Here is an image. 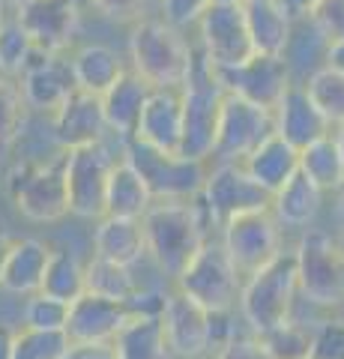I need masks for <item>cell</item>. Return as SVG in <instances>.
Returning <instances> with one entry per match:
<instances>
[{
  "mask_svg": "<svg viewBox=\"0 0 344 359\" xmlns=\"http://www.w3.org/2000/svg\"><path fill=\"white\" fill-rule=\"evenodd\" d=\"M15 9H18V4H15V0H0V27L6 25V21H9V15H13Z\"/></svg>",
  "mask_w": 344,
  "mask_h": 359,
  "instance_id": "51",
  "label": "cell"
},
{
  "mask_svg": "<svg viewBox=\"0 0 344 359\" xmlns=\"http://www.w3.org/2000/svg\"><path fill=\"white\" fill-rule=\"evenodd\" d=\"M332 135H336V141H338V153H341V165H344V123L341 126L332 129Z\"/></svg>",
  "mask_w": 344,
  "mask_h": 359,
  "instance_id": "53",
  "label": "cell"
},
{
  "mask_svg": "<svg viewBox=\"0 0 344 359\" xmlns=\"http://www.w3.org/2000/svg\"><path fill=\"white\" fill-rule=\"evenodd\" d=\"M198 201L204 204L209 222L219 231L221 224H228L237 216L270 210L273 195L263 186L254 183L252 174L240 162H213Z\"/></svg>",
  "mask_w": 344,
  "mask_h": 359,
  "instance_id": "10",
  "label": "cell"
},
{
  "mask_svg": "<svg viewBox=\"0 0 344 359\" xmlns=\"http://www.w3.org/2000/svg\"><path fill=\"white\" fill-rule=\"evenodd\" d=\"M171 359H177V356H171Z\"/></svg>",
  "mask_w": 344,
  "mask_h": 359,
  "instance_id": "60",
  "label": "cell"
},
{
  "mask_svg": "<svg viewBox=\"0 0 344 359\" xmlns=\"http://www.w3.org/2000/svg\"><path fill=\"white\" fill-rule=\"evenodd\" d=\"M69 63H72L75 87L84 90V93H93V96H102L105 90L126 72L123 57L102 42H84L78 48H72Z\"/></svg>",
  "mask_w": 344,
  "mask_h": 359,
  "instance_id": "27",
  "label": "cell"
},
{
  "mask_svg": "<svg viewBox=\"0 0 344 359\" xmlns=\"http://www.w3.org/2000/svg\"><path fill=\"white\" fill-rule=\"evenodd\" d=\"M153 195L147 183L138 177V171L126 159H117L108 177V192H105V216L120 219H141L150 210Z\"/></svg>",
  "mask_w": 344,
  "mask_h": 359,
  "instance_id": "30",
  "label": "cell"
},
{
  "mask_svg": "<svg viewBox=\"0 0 344 359\" xmlns=\"http://www.w3.org/2000/svg\"><path fill=\"white\" fill-rule=\"evenodd\" d=\"M90 6L114 25H138L141 18H150V0H90Z\"/></svg>",
  "mask_w": 344,
  "mask_h": 359,
  "instance_id": "43",
  "label": "cell"
},
{
  "mask_svg": "<svg viewBox=\"0 0 344 359\" xmlns=\"http://www.w3.org/2000/svg\"><path fill=\"white\" fill-rule=\"evenodd\" d=\"M93 255L105 257V261H114V264H123V266H138L147 257L141 219H120V216L96 219Z\"/></svg>",
  "mask_w": 344,
  "mask_h": 359,
  "instance_id": "24",
  "label": "cell"
},
{
  "mask_svg": "<svg viewBox=\"0 0 344 359\" xmlns=\"http://www.w3.org/2000/svg\"><path fill=\"white\" fill-rule=\"evenodd\" d=\"M242 13H246V27H249L254 54L282 57L294 30V18L284 13V6L279 0H246Z\"/></svg>",
  "mask_w": 344,
  "mask_h": 359,
  "instance_id": "25",
  "label": "cell"
},
{
  "mask_svg": "<svg viewBox=\"0 0 344 359\" xmlns=\"http://www.w3.org/2000/svg\"><path fill=\"white\" fill-rule=\"evenodd\" d=\"M162 330L168 351L177 359H207L213 344V314L180 290H168L162 311Z\"/></svg>",
  "mask_w": 344,
  "mask_h": 359,
  "instance_id": "14",
  "label": "cell"
},
{
  "mask_svg": "<svg viewBox=\"0 0 344 359\" xmlns=\"http://www.w3.org/2000/svg\"><path fill=\"white\" fill-rule=\"evenodd\" d=\"M213 359H273V356L266 353L263 341L254 332H234L225 344L216 347Z\"/></svg>",
  "mask_w": 344,
  "mask_h": 359,
  "instance_id": "45",
  "label": "cell"
},
{
  "mask_svg": "<svg viewBox=\"0 0 344 359\" xmlns=\"http://www.w3.org/2000/svg\"><path fill=\"white\" fill-rule=\"evenodd\" d=\"M0 78H6V75H4V66H0Z\"/></svg>",
  "mask_w": 344,
  "mask_h": 359,
  "instance_id": "58",
  "label": "cell"
},
{
  "mask_svg": "<svg viewBox=\"0 0 344 359\" xmlns=\"http://www.w3.org/2000/svg\"><path fill=\"white\" fill-rule=\"evenodd\" d=\"M66 318H69V302L54 299L48 294L25 297V309H21V323H25V330L63 332L66 330Z\"/></svg>",
  "mask_w": 344,
  "mask_h": 359,
  "instance_id": "37",
  "label": "cell"
},
{
  "mask_svg": "<svg viewBox=\"0 0 344 359\" xmlns=\"http://www.w3.org/2000/svg\"><path fill=\"white\" fill-rule=\"evenodd\" d=\"M324 189H317L303 171H296L282 189L273 192L270 212L282 228H299L305 231L308 224L317 219L320 207H324Z\"/></svg>",
  "mask_w": 344,
  "mask_h": 359,
  "instance_id": "26",
  "label": "cell"
},
{
  "mask_svg": "<svg viewBox=\"0 0 344 359\" xmlns=\"http://www.w3.org/2000/svg\"><path fill=\"white\" fill-rule=\"evenodd\" d=\"M168 290H153V287H138L135 294L126 299L129 318H162Z\"/></svg>",
  "mask_w": 344,
  "mask_h": 359,
  "instance_id": "46",
  "label": "cell"
},
{
  "mask_svg": "<svg viewBox=\"0 0 344 359\" xmlns=\"http://www.w3.org/2000/svg\"><path fill=\"white\" fill-rule=\"evenodd\" d=\"M209 0H159V18L177 30L195 27L207 13Z\"/></svg>",
  "mask_w": 344,
  "mask_h": 359,
  "instance_id": "42",
  "label": "cell"
},
{
  "mask_svg": "<svg viewBox=\"0 0 344 359\" xmlns=\"http://www.w3.org/2000/svg\"><path fill=\"white\" fill-rule=\"evenodd\" d=\"M48 257H51V245L46 240H36V237L13 240L4 269H0V290L13 297L39 294Z\"/></svg>",
  "mask_w": 344,
  "mask_h": 359,
  "instance_id": "22",
  "label": "cell"
},
{
  "mask_svg": "<svg viewBox=\"0 0 344 359\" xmlns=\"http://www.w3.org/2000/svg\"><path fill=\"white\" fill-rule=\"evenodd\" d=\"M15 353V332L9 327H0V359H13Z\"/></svg>",
  "mask_w": 344,
  "mask_h": 359,
  "instance_id": "50",
  "label": "cell"
},
{
  "mask_svg": "<svg viewBox=\"0 0 344 359\" xmlns=\"http://www.w3.org/2000/svg\"><path fill=\"white\" fill-rule=\"evenodd\" d=\"M195 57V45L183 30L165 25L159 15L141 18L129 33V69L138 72L153 90H180L188 66Z\"/></svg>",
  "mask_w": 344,
  "mask_h": 359,
  "instance_id": "2",
  "label": "cell"
},
{
  "mask_svg": "<svg viewBox=\"0 0 344 359\" xmlns=\"http://www.w3.org/2000/svg\"><path fill=\"white\" fill-rule=\"evenodd\" d=\"M36 54V45L27 36V30L21 27L18 21V9L4 27H0V66H4L6 78H18L25 72V66L30 63V57Z\"/></svg>",
  "mask_w": 344,
  "mask_h": 359,
  "instance_id": "35",
  "label": "cell"
},
{
  "mask_svg": "<svg viewBox=\"0 0 344 359\" xmlns=\"http://www.w3.org/2000/svg\"><path fill=\"white\" fill-rule=\"evenodd\" d=\"M15 81L21 96H25L27 111H39V114H48V117L78 90L75 87L69 54L36 51Z\"/></svg>",
  "mask_w": 344,
  "mask_h": 359,
  "instance_id": "15",
  "label": "cell"
},
{
  "mask_svg": "<svg viewBox=\"0 0 344 359\" xmlns=\"http://www.w3.org/2000/svg\"><path fill=\"white\" fill-rule=\"evenodd\" d=\"M117 159L120 156H114V150H111V141L63 150V177H66V195H69L72 216L87 222L105 216L108 177Z\"/></svg>",
  "mask_w": 344,
  "mask_h": 359,
  "instance_id": "9",
  "label": "cell"
},
{
  "mask_svg": "<svg viewBox=\"0 0 344 359\" xmlns=\"http://www.w3.org/2000/svg\"><path fill=\"white\" fill-rule=\"evenodd\" d=\"M299 297L320 311L344 309V255L326 231L305 228L294 252Z\"/></svg>",
  "mask_w": 344,
  "mask_h": 359,
  "instance_id": "7",
  "label": "cell"
},
{
  "mask_svg": "<svg viewBox=\"0 0 344 359\" xmlns=\"http://www.w3.org/2000/svg\"><path fill=\"white\" fill-rule=\"evenodd\" d=\"M9 245H13V240H9L6 233L0 231V269H4V261H6V255H9Z\"/></svg>",
  "mask_w": 344,
  "mask_h": 359,
  "instance_id": "52",
  "label": "cell"
},
{
  "mask_svg": "<svg viewBox=\"0 0 344 359\" xmlns=\"http://www.w3.org/2000/svg\"><path fill=\"white\" fill-rule=\"evenodd\" d=\"M51 135L60 150H75V147H90V144H105L114 135L108 129L105 111H102V96L75 93L51 114Z\"/></svg>",
  "mask_w": 344,
  "mask_h": 359,
  "instance_id": "18",
  "label": "cell"
},
{
  "mask_svg": "<svg viewBox=\"0 0 344 359\" xmlns=\"http://www.w3.org/2000/svg\"><path fill=\"white\" fill-rule=\"evenodd\" d=\"M72 4H75V6H78V9H81V6H90V0H72Z\"/></svg>",
  "mask_w": 344,
  "mask_h": 359,
  "instance_id": "57",
  "label": "cell"
},
{
  "mask_svg": "<svg viewBox=\"0 0 344 359\" xmlns=\"http://www.w3.org/2000/svg\"><path fill=\"white\" fill-rule=\"evenodd\" d=\"M135 141L165 153H180L183 144V99L180 90H153L135 126Z\"/></svg>",
  "mask_w": 344,
  "mask_h": 359,
  "instance_id": "21",
  "label": "cell"
},
{
  "mask_svg": "<svg viewBox=\"0 0 344 359\" xmlns=\"http://www.w3.org/2000/svg\"><path fill=\"white\" fill-rule=\"evenodd\" d=\"M219 84L225 93H234L240 99L261 105V108H275L282 93L291 84V75L284 69L282 57H270V54H252L246 63L228 66V69H216Z\"/></svg>",
  "mask_w": 344,
  "mask_h": 359,
  "instance_id": "17",
  "label": "cell"
},
{
  "mask_svg": "<svg viewBox=\"0 0 344 359\" xmlns=\"http://www.w3.org/2000/svg\"><path fill=\"white\" fill-rule=\"evenodd\" d=\"M174 290L195 299L209 314L234 311L242 290V276L228 257L225 245L219 243V237H209L195 252L192 261L180 269V276L174 278Z\"/></svg>",
  "mask_w": 344,
  "mask_h": 359,
  "instance_id": "8",
  "label": "cell"
},
{
  "mask_svg": "<svg viewBox=\"0 0 344 359\" xmlns=\"http://www.w3.org/2000/svg\"><path fill=\"white\" fill-rule=\"evenodd\" d=\"M138 287L141 285L135 278V266H123V264L105 261V257H96V255H93V261L87 264V290H90V294L126 302Z\"/></svg>",
  "mask_w": 344,
  "mask_h": 359,
  "instance_id": "34",
  "label": "cell"
},
{
  "mask_svg": "<svg viewBox=\"0 0 344 359\" xmlns=\"http://www.w3.org/2000/svg\"><path fill=\"white\" fill-rule=\"evenodd\" d=\"M117 359H171L162 318H129L114 339Z\"/></svg>",
  "mask_w": 344,
  "mask_h": 359,
  "instance_id": "31",
  "label": "cell"
},
{
  "mask_svg": "<svg viewBox=\"0 0 344 359\" xmlns=\"http://www.w3.org/2000/svg\"><path fill=\"white\" fill-rule=\"evenodd\" d=\"M240 165L252 174L254 183L263 186L266 192L273 195L275 189H282L287 180L299 171V150L291 147L279 135H270V138H266L258 150H252Z\"/></svg>",
  "mask_w": 344,
  "mask_h": 359,
  "instance_id": "29",
  "label": "cell"
},
{
  "mask_svg": "<svg viewBox=\"0 0 344 359\" xmlns=\"http://www.w3.org/2000/svg\"><path fill=\"white\" fill-rule=\"evenodd\" d=\"M263 341L266 353L273 359H308V347H312V327H303L296 320H287L282 327L258 335Z\"/></svg>",
  "mask_w": 344,
  "mask_h": 359,
  "instance_id": "38",
  "label": "cell"
},
{
  "mask_svg": "<svg viewBox=\"0 0 344 359\" xmlns=\"http://www.w3.org/2000/svg\"><path fill=\"white\" fill-rule=\"evenodd\" d=\"M279 4L284 6V13L291 18H308L320 0H279Z\"/></svg>",
  "mask_w": 344,
  "mask_h": 359,
  "instance_id": "48",
  "label": "cell"
},
{
  "mask_svg": "<svg viewBox=\"0 0 344 359\" xmlns=\"http://www.w3.org/2000/svg\"><path fill=\"white\" fill-rule=\"evenodd\" d=\"M25 114H27V105L18 90V81L15 78H0V147L13 144L21 135Z\"/></svg>",
  "mask_w": 344,
  "mask_h": 359,
  "instance_id": "39",
  "label": "cell"
},
{
  "mask_svg": "<svg viewBox=\"0 0 344 359\" xmlns=\"http://www.w3.org/2000/svg\"><path fill=\"white\" fill-rule=\"evenodd\" d=\"M141 228L144 243H147V257L171 282L216 231L198 198L153 201L150 210L141 216Z\"/></svg>",
  "mask_w": 344,
  "mask_h": 359,
  "instance_id": "1",
  "label": "cell"
},
{
  "mask_svg": "<svg viewBox=\"0 0 344 359\" xmlns=\"http://www.w3.org/2000/svg\"><path fill=\"white\" fill-rule=\"evenodd\" d=\"M308 96L315 99V105L320 108V114L329 120V126L336 129L344 123V75L332 69H320L305 81Z\"/></svg>",
  "mask_w": 344,
  "mask_h": 359,
  "instance_id": "36",
  "label": "cell"
},
{
  "mask_svg": "<svg viewBox=\"0 0 344 359\" xmlns=\"http://www.w3.org/2000/svg\"><path fill=\"white\" fill-rule=\"evenodd\" d=\"M69 347L66 332H39V330H25L15 332V353L13 359H60Z\"/></svg>",
  "mask_w": 344,
  "mask_h": 359,
  "instance_id": "40",
  "label": "cell"
},
{
  "mask_svg": "<svg viewBox=\"0 0 344 359\" xmlns=\"http://www.w3.org/2000/svg\"><path fill=\"white\" fill-rule=\"evenodd\" d=\"M126 323H129L126 302L105 299L84 290L78 299L69 302V318H66L63 332L69 341H114Z\"/></svg>",
  "mask_w": 344,
  "mask_h": 359,
  "instance_id": "19",
  "label": "cell"
},
{
  "mask_svg": "<svg viewBox=\"0 0 344 359\" xmlns=\"http://www.w3.org/2000/svg\"><path fill=\"white\" fill-rule=\"evenodd\" d=\"M87 290V264L69 249H51L39 294L72 302Z\"/></svg>",
  "mask_w": 344,
  "mask_h": 359,
  "instance_id": "33",
  "label": "cell"
},
{
  "mask_svg": "<svg viewBox=\"0 0 344 359\" xmlns=\"http://www.w3.org/2000/svg\"><path fill=\"white\" fill-rule=\"evenodd\" d=\"M273 120H275V135L284 138L296 150L308 147L312 141L332 132L329 120L320 114V108L308 96L305 84H287L282 99L273 108Z\"/></svg>",
  "mask_w": 344,
  "mask_h": 359,
  "instance_id": "20",
  "label": "cell"
},
{
  "mask_svg": "<svg viewBox=\"0 0 344 359\" xmlns=\"http://www.w3.org/2000/svg\"><path fill=\"white\" fill-rule=\"evenodd\" d=\"M326 48H329V39L312 25V18H294L291 39H287L284 51H282L291 84H305L315 72L324 69Z\"/></svg>",
  "mask_w": 344,
  "mask_h": 359,
  "instance_id": "28",
  "label": "cell"
},
{
  "mask_svg": "<svg viewBox=\"0 0 344 359\" xmlns=\"http://www.w3.org/2000/svg\"><path fill=\"white\" fill-rule=\"evenodd\" d=\"M308 18L329 42L344 39V0H320Z\"/></svg>",
  "mask_w": 344,
  "mask_h": 359,
  "instance_id": "44",
  "label": "cell"
},
{
  "mask_svg": "<svg viewBox=\"0 0 344 359\" xmlns=\"http://www.w3.org/2000/svg\"><path fill=\"white\" fill-rule=\"evenodd\" d=\"M60 359H117L114 341H69Z\"/></svg>",
  "mask_w": 344,
  "mask_h": 359,
  "instance_id": "47",
  "label": "cell"
},
{
  "mask_svg": "<svg viewBox=\"0 0 344 359\" xmlns=\"http://www.w3.org/2000/svg\"><path fill=\"white\" fill-rule=\"evenodd\" d=\"M183 99V144L180 156L198 162H209L216 144V123L225 99V87L216 78V66L209 63L201 48L195 45V57L188 66V75L180 87Z\"/></svg>",
  "mask_w": 344,
  "mask_h": 359,
  "instance_id": "4",
  "label": "cell"
},
{
  "mask_svg": "<svg viewBox=\"0 0 344 359\" xmlns=\"http://www.w3.org/2000/svg\"><path fill=\"white\" fill-rule=\"evenodd\" d=\"M336 243H338V249H341V255H344V231H341L338 237H336Z\"/></svg>",
  "mask_w": 344,
  "mask_h": 359,
  "instance_id": "56",
  "label": "cell"
},
{
  "mask_svg": "<svg viewBox=\"0 0 344 359\" xmlns=\"http://www.w3.org/2000/svg\"><path fill=\"white\" fill-rule=\"evenodd\" d=\"M326 69L344 75V39L329 42V48H326Z\"/></svg>",
  "mask_w": 344,
  "mask_h": 359,
  "instance_id": "49",
  "label": "cell"
},
{
  "mask_svg": "<svg viewBox=\"0 0 344 359\" xmlns=\"http://www.w3.org/2000/svg\"><path fill=\"white\" fill-rule=\"evenodd\" d=\"M296 299H299V278H296L294 252H282L275 261L261 266L258 273L242 278L237 306L249 332L263 335L291 320Z\"/></svg>",
  "mask_w": 344,
  "mask_h": 359,
  "instance_id": "3",
  "label": "cell"
},
{
  "mask_svg": "<svg viewBox=\"0 0 344 359\" xmlns=\"http://www.w3.org/2000/svg\"><path fill=\"white\" fill-rule=\"evenodd\" d=\"M299 171H303L317 189L324 192H341L344 189V165L338 153L336 135H324V138L312 141L308 147L299 150Z\"/></svg>",
  "mask_w": 344,
  "mask_h": 359,
  "instance_id": "32",
  "label": "cell"
},
{
  "mask_svg": "<svg viewBox=\"0 0 344 359\" xmlns=\"http://www.w3.org/2000/svg\"><path fill=\"white\" fill-rule=\"evenodd\" d=\"M150 93H153V87L144 81L138 72H132L129 66H126V72L102 93V111H105L108 129L117 141H126L135 135V126H138L141 111L147 105Z\"/></svg>",
  "mask_w": 344,
  "mask_h": 359,
  "instance_id": "23",
  "label": "cell"
},
{
  "mask_svg": "<svg viewBox=\"0 0 344 359\" xmlns=\"http://www.w3.org/2000/svg\"><path fill=\"white\" fill-rule=\"evenodd\" d=\"M120 159H126L147 183L153 201H192L201 195L209 162L188 159L180 153H165L150 144L126 138L120 147Z\"/></svg>",
  "mask_w": 344,
  "mask_h": 359,
  "instance_id": "5",
  "label": "cell"
},
{
  "mask_svg": "<svg viewBox=\"0 0 344 359\" xmlns=\"http://www.w3.org/2000/svg\"><path fill=\"white\" fill-rule=\"evenodd\" d=\"M308 359H344V318H320L315 323Z\"/></svg>",
  "mask_w": 344,
  "mask_h": 359,
  "instance_id": "41",
  "label": "cell"
},
{
  "mask_svg": "<svg viewBox=\"0 0 344 359\" xmlns=\"http://www.w3.org/2000/svg\"><path fill=\"white\" fill-rule=\"evenodd\" d=\"M246 0H209V6H240Z\"/></svg>",
  "mask_w": 344,
  "mask_h": 359,
  "instance_id": "54",
  "label": "cell"
},
{
  "mask_svg": "<svg viewBox=\"0 0 344 359\" xmlns=\"http://www.w3.org/2000/svg\"><path fill=\"white\" fill-rule=\"evenodd\" d=\"M219 243L225 245L228 257L240 269V276L246 278L258 273L261 266L275 261L284 245H282V224L275 222L270 210L246 212V216L231 219L228 224L219 228Z\"/></svg>",
  "mask_w": 344,
  "mask_h": 359,
  "instance_id": "12",
  "label": "cell"
},
{
  "mask_svg": "<svg viewBox=\"0 0 344 359\" xmlns=\"http://www.w3.org/2000/svg\"><path fill=\"white\" fill-rule=\"evenodd\" d=\"M198 48L216 66V69H228V66L246 63L254 48L246 27V13L240 6H207V13L198 21Z\"/></svg>",
  "mask_w": 344,
  "mask_h": 359,
  "instance_id": "13",
  "label": "cell"
},
{
  "mask_svg": "<svg viewBox=\"0 0 344 359\" xmlns=\"http://www.w3.org/2000/svg\"><path fill=\"white\" fill-rule=\"evenodd\" d=\"M18 21L36 45V51L66 54L78 33L81 9L72 0H25L18 6Z\"/></svg>",
  "mask_w": 344,
  "mask_h": 359,
  "instance_id": "16",
  "label": "cell"
},
{
  "mask_svg": "<svg viewBox=\"0 0 344 359\" xmlns=\"http://www.w3.org/2000/svg\"><path fill=\"white\" fill-rule=\"evenodd\" d=\"M275 135V120L270 108H261L240 99L234 93H225L216 123V144L209 162H242L252 150Z\"/></svg>",
  "mask_w": 344,
  "mask_h": 359,
  "instance_id": "11",
  "label": "cell"
},
{
  "mask_svg": "<svg viewBox=\"0 0 344 359\" xmlns=\"http://www.w3.org/2000/svg\"><path fill=\"white\" fill-rule=\"evenodd\" d=\"M338 216H341V222H344V189H341V195H338Z\"/></svg>",
  "mask_w": 344,
  "mask_h": 359,
  "instance_id": "55",
  "label": "cell"
},
{
  "mask_svg": "<svg viewBox=\"0 0 344 359\" xmlns=\"http://www.w3.org/2000/svg\"><path fill=\"white\" fill-rule=\"evenodd\" d=\"M15 4H18V6H21V4H25V0H15Z\"/></svg>",
  "mask_w": 344,
  "mask_h": 359,
  "instance_id": "59",
  "label": "cell"
},
{
  "mask_svg": "<svg viewBox=\"0 0 344 359\" xmlns=\"http://www.w3.org/2000/svg\"><path fill=\"white\" fill-rule=\"evenodd\" d=\"M13 207L27 222L51 224L69 216V195L63 177V150L54 159H25L6 180Z\"/></svg>",
  "mask_w": 344,
  "mask_h": 359,
  "instance_id": "6",
  "label": "cell"
}]
</instances>
